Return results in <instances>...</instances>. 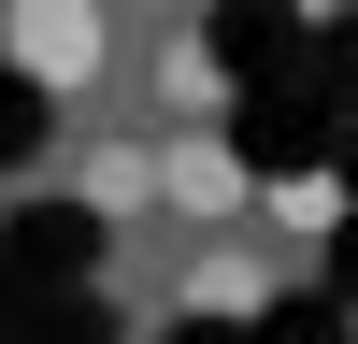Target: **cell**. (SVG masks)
Masks as SVG:
<instances>
[{"label": "cell", "instance_id": "cell-1", "mask_svg": "<svg viewBox=\"0 0 358 344\" xmlns=\"http://www.w3.org/2000/svg\"><path fill=\"white\" fill-rule=\"evenodd\" d=\"M0 43H15V72L29 86H57V101H86L101 86V0H0Z\"/></svg>", "mask_w": 358, "mask_h": 344}, {"label": "cell", "instance_id": "cell-2", "mask_svg": "<svg viewBox=\"0 0 358 344\" xmlns=\"http://www.w3.org/2000/svg\"><path fill=\"white\" fill-rule=\"evenodd\" d=\"M158 201H172V215H229V201H244V172H229V143H158Z\"/></svg>", "mask_w": 358, "mask_h": 344}, {"label": "cell", "instance_id": "cell-3", "mask_svg": "<svg viewBox=\"0 0 358 344\" xmlns=\"http://www.w3.org/2000/svg\"><path fill=\"white\" fill-rule=\"evenodd\" d=\"M187 301H201V315H244V301H258V258H244V244H215V258L187 273Z\"/></svg>", "mask_w": 358, "mask_h": 344}, {"label": "cell", "instance_id": "cell-4", "mask_svg": "<svg viewBox=\"0 0 358 344\" xmlns=\"http://www.w3.org/2000/svg\"><path fill=\"white\" fill-rule=\"evenodd\" d=\"M158 101L201 115V101H215V57H201V43H158Z\"/></svg>", "mask_w": 358, "mask_h": 344}]
</instances>
